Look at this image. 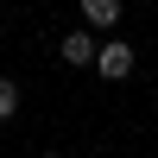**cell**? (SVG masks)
Returning <instances> with one entry per match:
<instances>
[{
    "mask_svg": "<svg viewBox=\"0 0 158 158\" xmlns=\"http://www.w3.org/2000/svg\"><path fill=\"white\" fill-rule=\"evenodd\" d=\"M38 158H63V152H38Z\"/></svg>",
    "mask_w": 158,
    "mask_h": 158,
    "instance_id": "5",
    "label": "cell"
},
{
    "mask_svg": "<svg viewBox=\"0 0 158 158\" xmlns=\"http://www.w3.org/2000/svg\"><path fill=\"white\" fill-rule=\"evenodd\" d=\"M82 19L89 25H120V0H82Z\"/></svg>",
    "mask_w": 158,
    "mask_h": 158,
    "instance_id": "3",
    "label": "cell"
},
{
    "mask_svg": "<svg viewBox=\"0 0 158 158\" xmlns=\"http://www.w3.org/2000/svg\"><path fill=\"white\" fill-rule=\"evenodd\" d=\"M95 76L101 82H127L133 76V44H101L95 51Z\"/></svg>",
    "mask_w": 158,
    "mask_h": 158,
    "instance_id": "1",
    "label": "cell"
},
{
    "mask_svg": "<svg viewBox=\"0 0 158 158\" xmlns=\"http://www.w3.org/2000/svg\"><path fill=\"white\" fill-rule=\"evenodd\" d=\"M57 57L70 63V70H89V63H95V32H70L57 44Z\"/></svg>",
    "mask_w": 158,
    "mask_h": 158,
    "instance_id": "2",
    "label": "cell"
},
{
    "mask_svg": "<svg viewBox=\"0 0 158 158\" xmlns=\"http://www.w3.org/2000/svg\"><path fill=\"white\" fill-rule=\"evenodd\" d=\"M13 114H19V82L0 76V120H13Z\"/></svg>",
    "mask_w": 158,
    "mask_h": 158,
    "instance_id": "4",
    "label": "cell"
}]
</instances>
